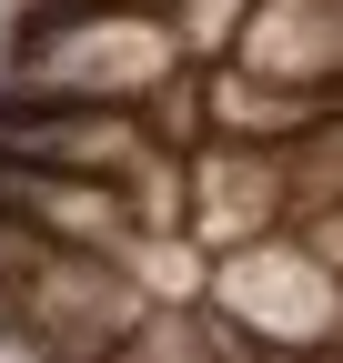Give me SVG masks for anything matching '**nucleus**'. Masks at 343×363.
Masks as SVG:
<instances>
[{"label":"nucleus","mask_w":343,"mask_h":363,"mask_svg":"<svg viewBox=\"0 0 343 363\" xmlns=\"http://www.w3.org/2000/svg\"><path fill=\"white\" fill-rule=\"evenodd\" d=\"M192 71L182 11H11V91L40 101H152Z\"/></svg>","instance_id":"f257e3e1"},{"label":"nucleus","mask_w":343,"mask_h":363,"mask_svg":"<svg viewBox=\"0 0 343 363\" xmlns=\"http://www.w3.org/2000/svg\"><path fill=\"white\" fill-rule=\"evenodd\" d=\"M212 313H232L252 343H283V353H333L343 343V262L313 252V233H263V242H232L212 252Z\"/></svg>","instance_id":"f03ea898"},{"label":"nucleus","mask_w":343,"mask_h":363,"mask_svg":"<svg viewBox=\"0 0 343 363\" xmlns=\"http://www.w3.org/2000/svg\"><path fill=\"white\" fill-rule=\"evenodd\" d=\"M273 222H293V192H283V152L263 142H212L182 162V233L232 252V242H263Z\"/></svg>","instance_id":"7ed1b4c3"},{"label":"nucleus","mask_w":343,"mask_h":363,"mask_svg":"<svg viewBox=\"0 0 343 363\" xmlns=\"http://www.w3.org/2000/svg\"><path fill=\"white\" fill-rule=\"evenodd\" d=\"M101 363H263V343H252L232 313H212L202 293H182V303H152Z\"/></svg>","instance_id":"20e7f679"},{"label":"nucleus","mask_w":343,"mask_h":363,"mask_svg":"<svg viewBox=\"0 0 343 363\" xmlns=\"http://www.w3.org/2000/svg\"><path fill=\"white\" fill-rule=\"evenodd\" d=\"M21 11H182V0H21Z\"/></svg>","instance_id":"39448f33"}]
</instances>
